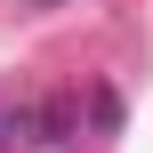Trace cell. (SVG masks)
Segmentation results:
<instances>
[{
  "label": "cell",
  "mask_w": 153,
  "mask_h": 153,
  "mask_svg": "<svg viewBox=\"0 0 153 153\" xmlns=\"http://www.w3.org/2000/svg\"><path fill=\"white\" fill-rule=\"evenodd\" d=\"M24 145V121H0V153H16Z\"/></svg>",
  "instance_id": "6da1fadb"
}]
</instances>
